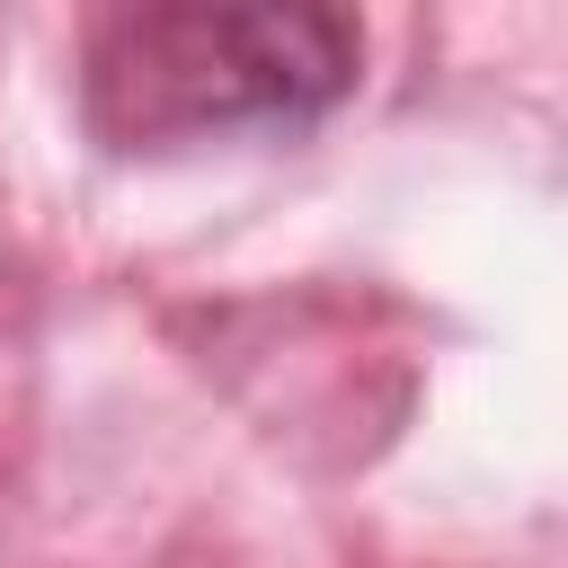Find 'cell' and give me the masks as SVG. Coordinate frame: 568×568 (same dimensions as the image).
I'll return each mask as SVG.
<instances>
[{
	"label": "cell",
	"instance_id": "6da1fadb",
	"mask_svg": "<svg viewBox=\"0 0 568 568\" xmlns=\"http://www.w3.org/2000/svg\"><path fill=\"white\" fill-rule=\"evenodd\" d=\"M346 89L355 27L337 0H133L80 71V106L106 151L302 133Z\"/></svg>",
	"mask_w": 568,
	"mask_h": 568
}]
</instances>
